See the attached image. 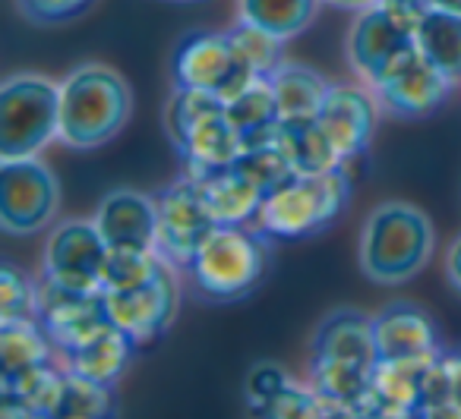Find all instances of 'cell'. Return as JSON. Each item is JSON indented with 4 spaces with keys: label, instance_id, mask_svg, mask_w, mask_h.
I'll return each instance as SVG.
<instances>
[{
    "label": "cell",
    "instance_id": "obj_40",
    "mask_svg": "<svg viewBox=\"0 0 461 419\" xmlns=\"http://www.w3.org/2000/svg\"><path fill=\"white\" fill-rule=\"evenodd\" d=\"M329 4L341 10H366V7H373V4H379V0H329Z\"/></svg>",
    "mask_w": 461,
    "mask_h": 419
},
{
    "label": "cell",
    "instance_id": "obj_33",
    "mask_svg": "<svg viewBox=\"0 0 461 419\" xmlns=\"http://www.w3.org/2000/svg\"><path fill=\"white\" fill-rule=\"evenodd\" d=\"M230 35H234V41H238V48L250 60L253 73L259 79H269L285 64V41L276 39L272 32H266V29L238 20V26L230 29Z\"/></svg>",
    "mask_w": 461,
    "mask_h": 419
},
{
    "label": "cell",
    "instance_id": "obj_16",
    "mask_svg": "<svg viewBox=\"0 0 461 419\" xmlns=\"http://www.w3.org/2000/svg\"><path fill=\"white\" fill-rule=\"evenodd\" d=\"M436 356V353H433ZM433 356L411 360H376L364 397L357 404V419H411L420 416L423 381Z\"/></svg>",
    "mask_w": 461,
    "mask_h": 419
},
{
    "label": "cell",
    "instance_id": "obj_10",
    "mask_svg": "<svg viewBox=\"0 0 461 419\" xmlns=\"http://www.w3.org/2000/svg\"><path fill=\"white\" fill-rule=\"evenodd\" d=\"M155 205H158V243H155V249L167 265L186 272V265L199 253V246L209 240L212 230L218 227V221L212 218L199 183L186 177L184 171L174 183L155 192Z\"/></svg>",
    "mask_w": 461,
    "mask_h": 419
},
{
    "label": "cell",
    "instance_id": "obj_29",
    "mask_svg": "<svg viewBox=\"0 0 461 419\" xmlns=\"http://www.w3.org/2000/svg\"><path fill=\"white\" fill-rule=\"evenodd\" d=\"M417 48L429 64H436L448 79H461V13L429 10L427 20L417 26Z\"/></svg>",
    "mask_w": 461,
    "mask_h": 419
},
{
    "label": "cell",
    "instance_id": "obj_14",
    "mask_svg": "<svg viewBox=\"0 0 461 419\" xmlns=\"http://www.w3.org/2000/svg\"><path fill=\"white\" fill-rule=\"evenodd\" d=\"M177 268L165 265L155 278L142 281L127 290H104L108 312L127 334L136 337V343H149L161 337L177 318L180 290H177Z\"/></svg>",
    "mask_w": 461,
    "mask_h": 419
},
{
    "label": "cell",
    "instance_id": "obj_35",
    "mask_svg": "<svg viewBox=\"0 0 461 419\" xmlns=\"http://www.w3.org/2000/svg\"><path fill=\"white\" fill-rule=\"evenodd\" d=\"M269 419H320V397L310 385H297L294 379L259 410Z\"/></svg>",
    "mask_w": 461,
    "mask_h": 419
},
{
    "label": "cell",
    "instance_id": "obj_5",
    "mask_svg": "<svg viewBox=\"0 0 461 419\" xmlns=\"http://www.w3.org/2000/svg\"><path fill=\"white\" fill-rule=\"evenodd\" d=\"M351 192L354 180L345 165L322 174H294L266 199L257 224L272 240H307L335 224L351 202Z\"/></svg>",
    "mask_w": 461,
    "mask_h": 419
},
{
    "label": "cell",
    "instance_id": "obj_28",
    "mask_svg": "<svg viewBox=\"0 0 461 419\" xmlns=\"http://www.w3.org/2000/svg\"><path fill=\"white\" fill-rule=\"evenodd\" d=\"M320 0H238V13L244 22L272 32L288 41L301 35L316 20Z\"/></svg>",
    "mask_w": 461,
    "mask_h": 419
},
{
    "label": "cell",
    "instance_id": "obj_25",
    "mask_svg": "<svg viewBox=\"0 0 461 419\" xmlns=\"http://www.w3.org/2000/svg\"><path fill=\"white\" fill-rule=\"evenodd\" d=\"M54 356H58V347L39 318L0 322V375L48 366L54 362Z\"/></svg>",
    "mask_w": 461,
    "mask_h": 419
},
{
    "label": "cell",
    "instance_id": "obj_11",
    "mask_svg": "<svg viewBox=\"0 0 461 419\" xmlns=\"http://www.w3.org/2000/svg\"><path fill=\"white\" fill-rule=\"evenodd\" d=\"M108 243L95 221H64L51 230L41 259V278L73 290H102Z\"/></svg>",
    "mask_w": 461,
    "mask_h": 419
},
{
    "label": "cell",
    "instance_id": "obj_41",
    "mask_svg": "<svg viewBox=\"0 0 461 419\" xmlns=\"http://www.w3.org/2000/svg\"><path fill=\"white\" fill-rule=\"evenodd\" d=\"M436 10H448V13H461V0H433Z\"/></svg>",
    "mask_w": 461,
    "mask_h": 419
},
{
    "label": "cell",
    "instance_id": "obj_19",
    "mask_svg": "<svg viewBox=\"0 0 461 419\" xmlns=\"http://www.w3.org/2000/svg\"><path fill=\"white\" fill-rule=\"evenodd\" d=\"M108 249H155L158 243V205L140 190H114L95 211Z\"/></svg>",
    "mask_w": 461,
    "mask_h": 419
},
{
    "label": "cell",
    "instance_id": "obj_3",
    "mask_svg": "<svg viewBox=\"0 0 461 419\" xmlns=\"http://www.w3.org/2000/svg\"><path fill=\"white\" fill-rule=\"evenodd\" d=\"M133 92L127 79L104 64H83L60 83V133L70 148H102L130 120Z\"/></svg>",
    "mask_w": 461,
    "mask_h": 419
},
{
    "label": "cell",
    "instance_id": "obj_42",
    "mask_svg": "<svg viewBox=\"0 0 461 419\" xmlns=\"http://www.w3.org/2000/svg\"><path fill=\"white\" fill-rule=\"evenodd\" d=\"M174 4H196V0H174Z\"/></svg>",
    "mask_w": 461,
    "mask_h": 419
},
{
    "label": "cell",
    "instance_id": "obj_37",
    "mask_svg": "<svg viewBox=\"0 0 461 419\" xmlns=\"http://www.w3.org/2000/svg\"><path fill=\"white\" fill-rule=\"evenodd\" d=\"M95 0H16L20 13L35 26H58L83 16Z\"/></svg>",
    "mask_w": 461,
    "mask_h": 419
},
{
    "label": "cell",
    "instance_id": "obj_8",
    "mask_svg": "<svg viewBox=\"0 0 461 419\" xmlns=\"http://www.w3.org/2000/svg\"><path fill=\"white\" fill-rule=\"evenodd\" d=\"M171 79L174 89L209 92V95L230 102V98L240 95L259 76L253 73L250 60L238 48L230 29L228 32L196 29V32L184 35L180 45L174 48Z\"/></svg>",
    "mask_w": 461,
    "mask_h": 419
},
{
    "label": "cell",
    "instance_id": "obj_34",
    "mask_svg": "<svg viewBox=\"0 0 461 419\" xmlns=\"http://www.w3.org/2000/svg\"><path fill=\"white\" fill-rule=\"evenodd\" d=\"M35 306H39V287L14 262H4L0 268V322L35 318Z\"/></svg>",
    "mask_w": 461,
    "mask_h": 419
},
{
    "label": "cell",
    "instance_id": "obj_22",
    "mask_svg": "<svg viewBox=\"0 0 461 419\" xmlns=\"http://www.w3.org/2000/svg\"><path fill=\"white\" fill-rule=\"evenodd\" d=\"M60 375H64V369H58L54 362L0 375V416L54 419Z\"/></svg>",
    "mask_w": 461,
    "mask_h": 419
},
{
    "label": "cell",
    "instance_id": "obj_30",
    "mask_svg": "<svg viewBox=\"0 0 461 419\" xmlns=\"http://www.w3.org/2000/svg\"><path fill=\"white\" fill-rule=\"evenodd\" d=\"M114 385H102V381L79 375L64 366L60 375V394L58 406H54V419H104L114 416Z\"/></svg>",
    "mask_w": 461,
    "mask_h": 419
},
{
    "label": "cell",
    "instance_id": "obj_9",
    "mask_svg": "<svg viewBox=\"0 0 461 419\" xmlns=\"http://www.w3.org/2000/svg\"><path fill=\"white\" fill-rule=\"evenodd\" d=\"M60 205L54 171L32 158H7L0 165V227L10 236L39 234L51 224Z\"/></svg>",
    "mask_w": 461,
    "mask_h": 419
},
{
    "label": "cell",
    "instance_id": "obj_36",
    "mask_svg": "<svg viewBox=\"0 0 461 419\" xmlns=\"http://www.w3.org/2000/svg\"><path fill=\"white\" fill-rule=\"evenodd\" d=\"M288 381H291V375L285 372L278 362H269V360L257 362V366L247 372V381H244V400H247V406H250V413L259 416V410H263Z\"/></svg>",
    "mask_w": 461,
    "mask_h": 419
},
{
    "label": "cell",
    "instance_id": "obj_15",
    "mask_svg": "<svg viewBox=\"0 0 461 419\" xmlns=\"http://www.w3.org/2000/svg\"><path fill=\"white\" fill-rule=\"evenodd\" d=\"M35 318L48 331L58 353H64L95 328H102L104 322H111V312L104 290H73V287H60L41 278Z\"/></svg>",
    "mask_w": 461,
    "mask_h": 419
},
{
    "label": "cell",
    "instance_id": "obj_12",
    "mask_svg": "<svg viewBox=\"0 0 461 419\" xmlns=\"http://www.w3.org/2000/svg\"><path fill=\"white\" fill-rule=\"evenodd\" d=\"M417 48V39L411 29H404L383 4L360 10L348 32V64L354 67L360 79L376 85L385 79L411 51Z\"/></svg>",
    "mask_w": 461,
    "mask_h": 419
},
{
    "label": "cell",
    "instance_id": "obj_27",
    "mask_svg": "<svg viewBox=\"0 0 461 419\" xmlns=\"http://www.w3.org/2000/svg\"><path fill=\"white\" fill-rule=\"evenodd\" d=\"M420 419H461V347H442L429 362Z\"/></svg>",
    "mask_w": 461,
    "mask_h": 419
},
{
    "label": "cell",
    "instance_id": "obj_17",
    "mask_svg": "<svg viewBox=\"0 0 461 419\" xmlns=\"http://www.w3.org/2000/svg\"><path fill=\"white\" fill-rule=\"evenodd\" d=\"M376 95H370L360 85H332L322 102L316 120L332 139L341 165L360 158L370 148L373 133H376Z\"/></svg>",
    "mask_w": 461,
    "mask_h": 419
},
{
    "label": "cell",
    "instance_id": "obj_18",
    "mask_svg": "<svg viewBox=\"0 0 461 419\" xmlns=\"http://www.w3.org/2000/svg\"><path fill=\"white\" fill-rule=\"evenodd\" d=\"M379 360H411V356H433L442 350L436 322L427 309L404 299H392L385 309L373 316Z\"/></svg>",
    "mask_w": 461,
    "mask_h": 419
},
{
    "label": "cell",
    "instance_id": "obj_23",
    "mask_svg": "<svg viewBox=\"0 0 461 419\" xmlns=\"http://www.w3.org/2000/svg\"><path fill=\"white\" fill-rule=\"evenodd\" d=\"M276 139L282 142L285 155L291 158L297 174H322L341 165L332 139L316 117H294L278 123Z\"/></svg>",
    "mask_w": 461,
    "mask_h": 419
},
{
    "label": "cell",
    "instance_id": "obj_2",
    "mask_svg": "<svg viewBox=\"0 0 461 419\" xmlns=\"http://www.w3.org/2000/svg\"><path fill=\"white\" fill-rule=\"evenodd\" d=\"M272 265V236L259 224H218L186 265L199 297L212 303L247 299Z\"/></svg>",
    "mask_w": 461,
    "mask_h": 419
},
{
    "label": "cell",
    "instance_id": "obj_26",
    "mask_svg": "<svg viewBox=\"0 0 461 419\" xmlns=\"http://www.w3.org/2000/svg\"><path fill=\"white\" fill-rule=\"evenodd\" d=\"M228 114L238 127L240 139H244V148L253 146V142L272 139L278 133V123H282V111H278L269 79H253L240 95L230 98Z\"/></svg>",
    "mask_w": 461,
    "mask_h": 419
},
{
    "label": "cell",
    "instance_id": "obj_39",
    "mask_svg": "<svg viewBox=\"0 0 461 419\" xmlns=\"http://www.w3.org/2000/svg\"><path fill=\"white\" fill-rule=\"evenodd\" d=\"M446 278H448V284H452V290L461 293V234L455 236V243L446 253Z\"/></svg>",
    "mask_w": 461,
    "mask_h": 419
},
{
    "label": "cell",
    "instance_id": "obj_4",
    "mask_svg": "<svg viewBox=\"0 0 461 419\" xmlns=\"http://www.w3.org/2000/svg\"><path fill=\"white\" fill-rule=\"evenodd\" d=\"M433 246V224L417 205L383 202L360 227V272L373 284H404L427 268Z\"/></svg>",
    "mask_w": 461,
    "mask_h": 419
},
{
    "label": "cell",
    "instance_id": "obj_31",
    "mask_svg": "<svg viewBox=\"0 0 461 419\" xmlns=\"http://www.w3.org/2000/svg\"><path fill=\"white\" fill-rule=\"evenodd\" d=\"M234 165H238L240 171H244L247 177H250L253 183L266 192V199H269L278 186L288 183V180L297 174L294 165H291V158L285 155L282 142H278L276 136H272V139H263V142H253V146H247L244 152L238 155V161H234Z\"/></svg>",
    "mask_w": 461,
    "mask_h": 419
},
{
    "label": "cell",
    "instance_id": "obj_24",
    "mask_svg": "<svg viewBox=\"0 0 461 419\" xmlns=\"http://www.w3.org/2000/svg\"><path fill=\"white\" fill-rule=\"evenodd\" d=\"M269 85H272V92H276L282 120L316 117L322 108V102H326L329 89H332V83H329L320 70L303 67V64H288V60L272 73Z\"/></svg>",
    "mask_w": 461,
    "mask_h": 419
},
{
    "label": "cell",
    "instance_id": "obj_38",
    "mask_svg": "<svg viewBox=\"0 0 461 419\" xmlns=\"http://www.w3.org/2000/svg\"><path fill=\"white\" fill-rule=\"evenodd\" d=\"M379 4L414 35H417V26H420L429 10H433V0H379Z\"/></svg>",
    "mask_w": 461,
    "mask_h": 419
},
{
    "label": "cell",
    "instance_id": "obj_20",
    "mask_svg": "<svg viewBox=\"0 0 461 419\" xmlns=\"http://www.w3.org/2000/svg\"><path fill=\"white\" fill-rule=\"evenodd\" d=\"M186 174V171H184ZM203 190V199L209 205L212 218L218 224H257L259 211L266 205V192L240 171L234 161L218 167H203V171H190Z\"/></svg>",
    "mask_w": 461,
    "mask_h": 419
},
{
    "label": "cell",
    "instance_id": "obj_21",
    "mask_svg": "<svg viewBox=\"0 0 461 419\" xmlns=\"http://www.w3.org/2000/svg\"><path fill=\"white\" fill-rule=\"evenodd\" d=\"M136 350H140L136 337L127 334V331L111 318V322H104L102 328H95L89 337H83V341L73 343L70 350H64V353H58V356L73 372L89 375V379L102 381V385H114V381H121V375L127 372L130 362H133Z\"/></svg>",
    "mask_w": 461,
    "mask_h": 419
},
{
    "label": "cell",
    "instance_id": "obj_1",
    "mask_svg": "<svg viewBox=\"0 0 461 419\" xmlns=\"http://www.w3.org/2000/svg\"><path fill=\"white\" fill-rule=\"evenodd\" d=\"M376 360L373 316L354 306H341L329 312L310 337V388L341 400L357 419V404L370 385Z\"/></svg>",
    "mask_w": 461,
    "mask_h": 419
},
{
    "label": "cell",
    "instance_id": "obj_7",
    "mask_svg": "<svg viewBox=\"0 0 461 419\" xmlns=\"http://www.w3.org/2000/svg\"><path fill=\"white\" fill-rule=\"evenodd\" d=\"M60 133V85L39 73L10 76L0 89V158H32Z\"/></svg>",
    "mask_w": 461,
    "mask_h": 419
},
{
    "label": "cell",
    "instance_id": "obj_6",
    "mask_svg": "<svg viewBox=\"0 0 461 419\" xmlns=\"http://www.w3.org/2000/svg\"><path fill=\"white\" fill-rule=\"evenodd\" d=\"M165 127L186 174L230 165L244 152V139L230 120L228 102L209 92L174 89L165 108Z\"/></svg>",
    "mask_w": 461,
    "mask_h": 419
},
{
    "label": "cell",
    "instance_id": "obj_13",
    "mask_svg": "<svg viewBox=\"0 0 461 419\" xmlns=\"http://www.w3.org/2000/svg\"><path fill=\"white\" fill-rule=\"evenodd\" d=\"M452 89L455 79H448L439 67L429 64L420 48H414L389 76L373 85L383 111L398 120H423L436 114L448 102Z\"/></svg>",
    "mask_w": 461,
    "mask_h": 419
},
{
    "label": "cell",
    "instance_id": "obj_32",
    "mask_svg": "<svg viewBox=\"0 0 461 419\" xmlns=\"http://www.w3.org/2000/svg\"><path fill=\"white\" fill-rule=\"evenodd\" d=\"M165 265L167 262L158 255V249H108L102 290H127L155 278Z\"/></svg>",
    "mask_w": 461,
    "mask_h": 419
}]
</instances>
